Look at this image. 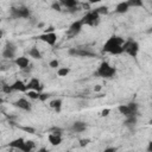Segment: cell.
<instances>
[{"label":"cell","instance_id":"obj_1","mask_svg":"<svg viewBox=\"0 0 152 152\" xmlns=\"http://www.w3.org/2000/svg\"><path fill=\"white\" fill-rule=\"evenodd\" d=\"M125 42L126 40L122 37L113 34L103 44L102 51L106 52V53H109V55H121V53H124V48L122 46H124Z\"/></svg>","mask_w":152,"mask_h":152},{"label":"cell","instance_id":"obj_2","mask_svg":"<svg viewBox=\"0 0 152 152\" xmlns=\"http://www.w3.org/2000/svg\"><path fill=\"white\" fill-rule=\"evenodd\" d=\"M94 75L97 77H101V78L109 80L116 75V69H115V66L110 65L108 62H101V64L99 65V68L94 72Z\"/></svg>","mask_w":152,"mask_h":152},{"label":"cell","instance_id":"obj_3","mask_svg":"<svg viewBox=\"0 0 152 152\" xmlns=\"http://www.w3.org/2000/svg\"><path fill=\"white\" fill-rule=\"evenodd\" d=\"M101 15L95 11V10H90L88 11L81 19V21L83 23V25H88V26H97L100 24V19Z\"/></svg>","mask_w":152,"mask_h":152},{"label":"cell","instance_id":"obj_4","mask_svg":"<svg viewBox=\"0 0 152 152\" xmlns=\"http://www.w3.org/2000/svg\"><path fill=\"white\" fill-rule=\"evenodd\" d=\"M10 15L13 19H28L31 17V11L26 6H17L10 8Z\"/></svg>","mask_w":152,"mask_h":152},{"label":"cell","instance_id":"obj_5","mask_svg":"<svg viewBox=\"0 0 152 152\" xmlns=\"http://www.w3.org/2000/svg\"><path fill=\"white\" fill-rule=\"evenodd\" d=\"M122 48H124V53H127L131 57H137L139 53V50H140L139 43L137 40H133V39L126 40Z\"/></svg>","mask_w":152,"mask_h":152},{"label":"cell","instance_id":"obj_6","mask_svg":"<svg viewBox=\"0 0 152 152\" xmlns=\"http://www.w3.org/2000/svg\"><path fill=\"white\" fill-rule=\"evenodd\" d=\"M68 53L70 56H78V57H88V58L95 57V53L86 48H71L68 50Z\"/></svg>","mask_w":152,"mask_h":152},{"label":"cell","instance_id":"obj_7","mask_svg":"<svg viewBox=\"0 0 152 152\" xmlns=\"http://www.w3.org/2000/svg\"><path fill=\"white\" fill-rule=\"evenodd\" d=\"M83 23L81 21V19L80 20H75L70 26H69V28L66 30V37L68 38H74V37H76L81 31H82V28H83Z\"/></svg>","mask_w":152,"mask_h":152},{"label":"cell","instance_id":"obj_8","mask_svg":"<svg viewBox=\"0 0 152 152\" xmlns=\"http://www.w3.org/2000/svg\"><path fill=\"white\" fill-rule=\"evenodd\" d=\"M17 53V45L13 42H7L2 50V57L6 59H13Z\"/></svg>","mask_w":152,"mask_h":152},{"label":"cell","instance_id":"obj_9","mask_svg":"<svg viewBox=\"0 0 152 152\" xmlns=\"http://www.w3.org/2000/svg\"><path fill=\"white\" fill-rule=\"evenodd\" d=\"M38 40H40V42H44V43H46L48 45H50V46H53L56 43H57V34L55 33V32H51V33H42V34H39V36H37L36 37Z\"/></svg>","mask_w":152,"mask_h":152},{"label":"cell","instance_id":"obj_10","mask_svg":"<svg viewBox=\"0 0 152 152\" xmlns=\"http://www.w3.org/2000/svg\"><path fill=\"white\" fill-rule=\"evenodd\" d=\"M13 106H14L15 108H19V109L24 110V112H31V109H32V103H31L26 97H20V99H18L17 101L13 102Z\"/></svg>","mask_w":152,"mask_h":152},{"label":"cell","instance_id":"obj_11","mask_svg":"<svg viewBox=\"0 0 152 152\" xmlns=\"http://www.w3.org/2000/svg\"><path fill=\"white\" fill-rule=\"evenodd\" d=\"M26 86H27V91H28V90H34V91L42 93L43 89H44V86H43V84L40 83V81H39L38 78H36V77H32V78L26 83Z\"/></svg>","mask_w":152,"mask_h":152},{"label":"cell","instance_id":"obj_12","mask_svg":"<svg viewBox=\"0 0 152 152\" xmlns=\"http://www.w3.org/2000/svg\"><path fill=\"white\" fill-rule=\"evenodd\" d=\"M14 64L23 71H25L31 64H30V61L26 56H20V57H15L14 58Z\"/></svg>","mask_w":152,"mask_h":152},{"label":"cell","instance_id":"obj_13","mask_svg":"<svg viewBox=\"0 0 152 152\" xmlns=\"http://www.w3.org/2000/svg\"><path fill=\"white\" fill-rule=\"evenodd\" d=\"M118 110L120 112V114H122V115L125 116V119H126V118H131V116H137V115H138L137 113H134V112L131 109V107L128 106V103H127V104H120V106L118 107Z\"/></svg>","mask_w":152,"mask_h":152},{"label":"cell","instance_id":"obj_14","mask_svg":"<svg viewBox=\"0 0 152 152\" xmlns=\"http://www.w3.org/2000/svg\"><path fill=\"white\" fill-rule=\"evenodd\" d=\"M59 2L63 7H66V11H69L71 13H74L78 6V1H76V0H61Z\"/></svg>","mask_w":152,"mask_h":152},{"label":"cell","instance_id":"obj_15","mask_svg":"<svg viewBox=\"0 0 152 152\" xmlns=\"http://www.w3.org/2000/svg\"><path fill=\"white\" fill-rule=\"evenodd\" d=\"M13 91H20V93H27V86L21 80H17L11 84Z\"/></svg>","mask_w":152,"mask_h":152},{"label":"cell","instance_id":"obj_16","mask_svg":"<svg viewBox=\"0 0 152 152\" xmlns=\"http://www.w3.org/2000/svg\"><path fill=\"white\" fill-rule=\"evenodd\" d=\"M48 140H49V142H50L52 146H58V145L62 144L63 138H62V135H59V134L49 133V135H48Z\"/></svg>","mask_w":152,"mask_h":152},{"label":"cell","instance_id":"obj_17","mask_svg":"<svg viewBox=\"0 0 152 152\" xmlns=\"http://www.w3.org/2000/svg\"><path fill=\"white\" fill-rule=\"evenodd\" d=\"M87 129V124L83 121H75L71 126V131L75 133H82Z\"/></svg>","mask_w":152,"mask_h":152},{"label":"cell","instance_id":"obj_18","mask_svg":"<svg viewBox=\"0 0 152 152\" xmlns=\"http://www.w3.org/2000/svg\"><path fill=\"white\" fill-rule=\"evenodd\" d=\"M129 10V6H128V2L127 1H121L119 2L116 6H115V13H119V14H124V13H127Z\"/></svg>","mask_w":152,"mask_h":152},{"label":"cell","instance_id":"obj_19","mask_svg":"<svg viewBox=\"0 0 152 152\" xmlns=\"http://www.w3.org/2000/svg\"><path fill=\"white\" fill-rule=\"evenodd\" d=\"M28 56H30L31 58H33V59H42V58H43L42 52L39 51V49H38L36 45L32 46V48L28 50Z\"/></svg>","mask_w":152,"mask_h":152},{"label":"cell","instance_id":"obj_20","mask_svg":"<svg viewBox=\"0 0 152 152\" xmlns=\"http://www.w3.org/2000/svg\"><path fill=\"white\" fill-rule=\"evenodd\" d=\"M49 106L58 113V112H61V109H62V100H61V99H55V100L50 101Z\"/></svg>","mask_w":152,"mask_h":152},{"label":"cell","instance_id":"obj_21","mask_svg":"<svg viewBox=\"0 0 152 152\" xmlns=\"http://www.w3.org/2000/svg\"><path fill=\"white\" fill-rule=\"evenodd\" d=\"M137 116H131V118H126L125 119V126H127V127H129V128H132V127H134L135 125H137Z\"/></svg>","mask_w":152,"mask_h":152},{"label":"cell","instance_id":"obj_22","mask_svg":"<svg viewBox=\"0 0 152 152\" xmlns=\"http://www.w3.org/2000/svg\"><path fill=\"white\" fill-rule=\"evenodd\" d=\"M128 2V6H129V8H134V7H142L144 6V2L141 1V0H128L127 1Z\"/></svg>","mask_w":152,"mask_h":152},{"label":"cell","instance_id":"obj_23","mask_svg":"<svg viewBox=\"0 0 152 152\" xmlns=\"http://www.w3.org/2000/svg\"><path fill=\"white\" fill-rule=\"evenodd\" d=\"M95 11L100 14V15H107L108 13H109V8H108V6H100V7H96L95 8Z\"/></svg>","mask_w":152,"mask_h":152},{"label":"cell","instance_id":"obj_24","mask_svg":"<svg viewBox=\"0 0 152 152\" xmlns=\"http://www.w3.org/2000/svg\"><path fill=\"white\" fill-rule=\"evenodd\" d=\"M69 72H70V69L69 68H58L57 69V75L59 77H65V76L69 75Z\"/></svg>","mask_w":152,"mask_h":152},{"label":"cell","instance_id":"obj_25","mask_svg":"<svg viewBox=\"0 0 152 152\" xmlns=\"http://www.w3.org/2000/svg\"><path fill=\"white\" fill-rule=\"evenodd\" d=\"M26 95H27V96H28V99H31V100H39L40 93L34 91V90H28V91L26 93Z\"/></svg>","mask_w":152,"mask_h":152},{"label":"cell","instance_id":"obj_26","mask_svg":"<svg viewBox=\"0 0 152 152\" xmlns=\"http://www.w3.org/2000/svg\"><path fill=\"white\" fill-rule=\"evenodd\" d=\"M1 91L2 93H5V94H10V93H12L13 91V89H12V87L11 86H8V84H2L1 86Z\"/></svg>","mask_w":152,"mask_h":152},{"label":"cell","instance_id":"obj_27","mask_svg":"<svg viewBox=\"0 0 152 152\" xmlns=\"http://www.w3.org/2000/svg\"><path fill=\"white\" fill-rule=\"evenodd\" d=\"M51 8L55 10V11H57V12H61L62 11V5H61L59 1H55V2L51 4Z\"/></svg>","mask_w":152,"mask_h":152},{"label":"cell","instance_id":"obj_28","mask_svg":"<svg viewBox=\"0 0 152 152\" xmlns=\"http://www.w3.org/2000/svg\"><path fill=\"white\" fill-rule=\"evenodd\" d=\"M49 66L52 68V69H58V66H59V62H58L57 59H52V61L49 62Z\"/></svg>","mask_w":152,"mask_h":152},{"label":"cell","instance_id":"obj_29","mask_svg":"<svg viewBox=\"0 0 152 152\" xmlns=\"http://www.w3.org/2000/svg\"><path fill=\"white\" fill-rule=\"evenodd\" d=\"M20 128H21L23 131H25V132L30 133V134H33V133H36V129H34L33 127H30V126H21Z\"/></svg>","mask_w":152,"mask_h":152},{"label":"cell","instance_id":"obj_30","mask_svg":"<svg viewBox=\"0 0 152 152\" xmlns=\"http://www.w3.org/2000/svg\"><path fill=\"white\" fill-rule=\"evenodd\" d=\"M128 106L131 107V109H132L134 113H137V114H138V109H139L138 103H135V102H129V103H128Z\"/></svg>","mask_w":152,"mask_h":152},{"label":"cell","instance_id":"obj_31","mask_svg":"<svg viewBox=\"0 0 152 152\" xmlns=\"http://www.w3.org/2000/svg\"><path fill=\"white\" fill-rule=\"evenodd\" d=\"M49 97H50V94H49V93H40V96H39V101L44 102V101H46Z\"/></svg>","mask_w":152,"mask_h":152},{"label":"cell","instance_id":"obj_32","mask_svg":"<svg viewBox=\"0 0 152 152\" xmlns=\"http://www.w3.org/2000/svg\"><path fill=\"white\" fill-rule=\"evenodd\" d=\"M62 128H59V127H53V128H51V131H50V133H55V134H59V135H62Z\"/></svg>","mask_w":152,"mask_h":152},{"label":"cell","instance_id":"obj_33","mask_svg":"<svg viewBox=\"0 0 152 152\" xmlns=\"http://www.w3.org/2000/svg\"><path fill=\"white\" fill-rule=\"evenodd\" d=\"M89 142H90V139H88V138H87V139H81V140H80V146H81V147H84V146H87Z\"/></svg>","mask_w":152,"mask_h":152},{"label":"cell","instance_id":"obj_34","mask_svg":"<svg viewBox=\"0 0 152 152\" xmlns=\"http://www.w3.org/2000/svg\"><path fill=\"white\" fill-rule=\"evenodd\" d=\"M102 152H116V147H107Z\"/></svg>","mask_w":152,"mask_h":152},{"label":"cell","instance_id":"obj_35","mask_svg":"<svg viewBox=\"0 0 152 152\" xmlns=\"http://www.w3.org/2000/svg\"><path fill=\"white\" fill-rule=\"evenodd\" d=\"M109 112H110L109 109H103V110L101 112V115H102V116H107V115L109 114Z\"/></svg>","mask_w":152,"mask_h":152},{"label":"cell","instance_id":"obj_36","mask_svg":"<svg viewBox=\"0 0 152 152\" xmlns=\"http://www.w3.org/2000/svg\"><path fill=\"white\" fill-rule=\"evenodd\" d=\"M147 152H152V140L148 142V145H147Z\"/></svg>","mask_w":152,"mask_h":152},{"label":"cell","instance_id":"obj_37","mask_svg":"<svg viewBox=\"0 0 152 152\" xmlns=\"http://www.w3.org/2000/svg\"><path fill=\"white\" fill-rule=\"evenodd\" d=\"M37 152H49V150H48L46 147H40V148L37 151Z\"/></svg>","mask_w":152,"mask_h":152},{"label":"cell","instance_id":"obj_38","mask_svg":"<svg viewBox=\"0 0 152 152\" xmlns=\"http://www.w3.org/2000/svg\"><path fill=\"white\" fill-rule=\"evenodd\" d=\"M94 90H95V91H100V90H101V86H100V84H97V86L94 88Z\"/></svg>","mask_w":152,"mask_h":152},{"label":"cell","instance_id":"obj_39","mask_svg":"<svg viewBox=\"0 0 152 152\" xmlns=\"http://www.w3.org/2000/svg\"><path fill=\"white\" fill-rule=\"evenodd\" d=\"M148 125H151V126H152V118L148 120Z\"/></svg>","mask_w":152,"mask_h":152},{"label":"cell","instance_id":"obj_40","mask_svg":"<svg viewBox=\"0 0 152 152\" xmlns=\"http://www.w3.org/2000/svg\"><path fill=\"white\" fill-rule=\"evenodd\" d=\"M148 32H152V27H151V28H150V30H148Z\"/></svg>","mask_w":152,"mask_h":152},{"label":"cell","instance_id":"obj_41","mask_svg":"<svg viewBox=\"0 0 152 152\" xmlns=\"http://www.w3.org/2000/svg\"><path fill=\"white\" fill-rule=\"evenodd\" d=\"M17 152H23V151H19V150H17Z\"/></svg>","mask_w":152,"mask_h":152},{"label":"cell","instance_id":"obj_42","mask_svg":"<svg viewBox=\"0 0 152 152\" xmlns=\"http://www.w3.org/2000/svg\"><path fill=\"white\" fill-rule=\"evenodd\" d=\"M10 152H12V151H10Z\"/></svg>","mask_w":152,"mask_h":152}]
</instances>
